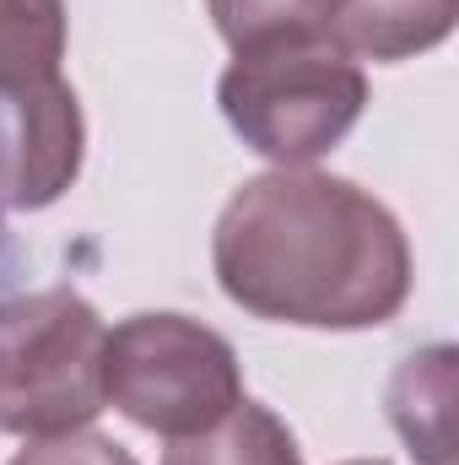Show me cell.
<instances>
[{
  "label": "cell",
  "mask_w": 459,
  "mask_h": 465,
  "mask_svg": "<svg viewBox=\"0 0 459 465\" xmlns=\"http://www.w3.org/2000/svg\"><path fill=\"white\" fill-rule=\"evenodd\" d=\"M211 265L238 309L308 331L389 325L411 298L400 223L367 190L314 168L249 179L217 217Z\"/></svg>",
  "instance_id": "cell-1"
},
{
  "label": "cell",
  "mask_w": 459,
  "mask_h": 465,
  "mask_svg": "<svg viewBox=\"0 0 459 465\" xmlns=\"http://www.w3.org/2000/svg\"><path fill=\"white\" fill-rule=\"evenodd\" d=\"M217 98L243 146L281 168H303L341 146L362 119L367 76L330 33H276L238 49Z\"/></svg>",
  "instance_id": "cell-2"
},
{
  "label": "cell",
  "mask_w": 459,
  "mask_h": 465,
  "mask_svg": "<svg viewBox=\"0 0 459 465\" xmlns=\"http://www.w3.org/2000/svg\"><path fill=\"white\" fill-rule=\"evenodd\" d=\"M109 331L71 287H44L0 303V433L60 439L103 406Z\"/></svg>",
  "instance_id": "cell-3"
},
{
  "label": "cell",
  "mask_w": 459,
  "mask_h": 465,
  "mask_svg": "<svg viewBox=\"0 0 459 465\" xmlns=\"http://www.w3.org/2000/svg\"><path fill=\"white\" fill-rule=\"evenodd\" d=\"M103 390L135 428L190 439L243 401V373L238 351L211 325L184 314H135L109 336Z\"/></svg>",
  "instance_id": "cell-4"
},
{
  "label": "cell",
  "mask_w": 459,
  "mask_h": 465,
  "mask_svg": "<svg viewBox=\"0 0 459 465\" xmlns=\"http://www.w3.org/2000/svg\"><path fill=\"white\" fill-rule=\"evenodd\" d=\"M82 152L87 124L60 65L0 60V206H54L76 184Z\"/></svg>",
  "instance_id": "cell-5"
},
{
  "label": "cell",
  "mask_w": 459,
  "mask_h": 465,
  "mask_svg": "<svg viewBox=\"0 0 459 465\" xmlns=\"http://www.w3.org/2000/svg\"><path fill=\"white\" fill-rule=\"evenodd\" d=\"M384 406L416 465H454V347L411 351L395 368Z\"/></svg>",
  "instance_id": "cell-6"
},
{
  "label": "cell",
  "mask_w": 459,
  "mask_h": 465,
  "mask_svg": "<svg viewBox=\"0 0 459 465\" xmlns=\"http://www.w3.org/2000/svg\"><path fill=\"white\" fill-rule=\"evenodd\" d=\"M459 0H336L330 38L356 60H411L454 33Z\"/></svg>",
  "instance_id": "cell-7"
},
{
  "label": "cell",
  "mask_w": 459,
  "mask_h": 465,
  "mask_svg": "<svg viewBox=\"0 0 459 465\" xmlns=\"http://www.w3.org/2000/svg\"><path fill=\"white\" fill-rule=\"evenodd\" d=\"M162 465H303V450L276 411L238 401L217 428L173 439Z\"/></svg>",
  "instance_id": "cell-8"
},
{
  "label": "cell",
  "mask_w": 459,
  "mask_h": 465,
  "mask_svg": "<svg viewBox=\"0 0 459 465\" xmlns=\"http://www.w3.org/2000/svg\"><path fill=\"white\" fill-rule=\"evenodd\" d=\"M206 5L232 49L276 33H325L336 16V0H206Z\"/></svg>",
  "instance_id": "cell-9"
},
{
  "label": "cell",
  "mask_w": 459,
  "mask_h": 465,
  "mask_svg": "<svg viewBox=\"0 0 459 465\" xmlns=\"http://www.w3.org/2000/svg\"><path fill=\"white\" fill-rule=\"evenodd\" d=\"M0 60L60 65L65 60V5L60 0H0Z\"/></svg>",
  "instance_id": "cell-10"
},
{
  "label": "cell",
  "mask_w": 459,
  "mask_h": 465,
  "mask_svg": "<svg viewBox=\"0 0 459 465\" xmlns=\"http://www.w3.org/2000/svg\"><path fill=\"white\" fill-rule=\"evenodd\" d=\"M11 465H135L114 439L103 433H60V439H33V450H22Z\"/></svg>",
  "instance_id": "cell-11"
},
{
  "label": "cell",
  "mask_w": 459,
  "mask_h": 465,
  "mask_svg": "<svg viewBox=\"0 0 459 465\" xmlns=\"http://www.w3.org/2000/svg\"><path fill=\"white\" fill-rule=\"evenodd\" d=\"M5 282H11V249H5V223H0V292H5Z\"/></svg>",
  "instance_id": "cell-12"
},
{
  "label": "cell",
  "mask_w": 459,
  "mask_h": 465,
  "mask_svg": "<svg viewBox=\"0 0 459 465\" xmlns=\"http://www.w3.org/2000/svg\"><path fill=\"white\" fill-rule=\"evenodd\" d=\"M346 465H389V460H346Z\"/></svg>",
  "instance_id": "cell-13"
}]
</instances>
